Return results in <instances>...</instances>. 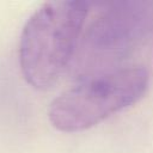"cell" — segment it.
I'll return each instance as SVG.
<instances>
[{"label":"cell","mask_w":153,"mask_h":153,"mask_svg":"<svg viewBox=\"0 0 153 153\" xmlns=\"http://www.w3.org/2000/svg\"><path fill=\"white\" fill-rule=\"evenodd\" d=\"M148 84L149 73L142 66L85 74L50 103L49 121L65 133L88 129L140 100Z\"/></svg>","instance_id":"2"},{"label":"cell","mask_w":153,"mask_h":153,"mask_svg":"<svg viewBox=\"0 0 153 153\" xmlns=\"http://www.w3.org/2000/svg\"><path fill=\"white\" fill-rule=\"evenodd\" d=\"M91 5L84 0L49 1L27 19L20 37L19 63L32 87L47 90L66 71Z\"/></svg>","instance_id":"1"},{"label":"cell","mask_w":153,"mask_h":153,"mask_svg":"<svg viewBox=\"0 0 153 153\" xmlns=\"http://www.w3.org/2000/svg\"><path fill=\"white\" fill-rule=\"evenodd\" d=\"M153 24V2L112 1L86 27L80 41V60L86 74L111 69L146 36Z\"/></svg>","instance_id":"3"}]
</instances>
